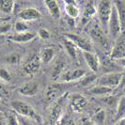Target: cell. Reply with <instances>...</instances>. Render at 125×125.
Segmentation results:
<instances>
[{
	"instance_id": "6da1fadb",
	"label": "cell",
	"mask_w": 125,
	"mask_h": 125,
	"mask_svg": "<svg viewBox=\"0 0 125 125\" xmlns=\"http://www.w3.org/2000/svg\"><path fill=\"white\" fill-rule=\"evenodd\" d=\"M11 107L15 112L23 118L35 120V121H41V118L37 114V112L34 110V108L25 102L13 101L11 103Z\"/></svg>"
},
{
	"instance_id": "7a4b0ae2",
	"label": "cell",
	"mask_w": 125,
	"mask_h": 125,
	"mask_svg": "<svg viewBox=\"0 0 125 125\" xmlns=\"http://www.w3.org/2000/svg\"><path fill=\"white\" fill-rule=\"evenodd\" d=\"M113 9V2L109 0H102L98 3L97 6V14L98 19L102 26L107 27L108 22L110 19V15L112 12Z\"/></svg>"
},
{
	"instance_id": "3957f363",
	"label": "cell",
	"mask_w": 125,
	"mask_h": 125,
	"mask_svg": "<svg viewBox=\"0 0 125 125\" xmlns=\"http://www.w3.org/2000/svg\"><path fill=\"white\" fill-rule=\"evenodd\" d=\"M107 27H108V30H109V34L114 39H118L121 35L122 25H121V22H120V19H119L117 8L114 5V3H113L112 12L110 15V19H109Z\"/></svg>"
},
{
	"instance_id": "277c9868",
	"label": "cell",
	"mask_w": 125,
	"mask_h": 125,
	"mask_svg": "<svg viewBox=\"0 0 125 125\" xmlns=\"http://www.w3.org/2000/svg\"><path fill=\"white\" fill-rule=\"evenodd\" d=\"M120 78H121V73H115V72L108 73L104 74L98 80V85L114 89L119 88Z\"/></svg>"
},
{
	"instance_id": "5b68a950",
	"label": "cell",
	"mask_w": 125,
	"mask_h": 125,
	"mask_svg": "<svg viewBox=\"0 0 125 125\" xmlns=\"http://www.w3.org/2000/svg\"><path fill=\"white\" fill-rule=\"evenodd\" d=\"M65 38L73 42L77 46V48L83 50V52H92V44L88 39L73 33H67L65 35Z\"/></svg>"
},
{
	"instance_id": "8992f818",
	"label": "cell",
	"mask_w": 125,
	"mask_h": 125,
	"mask_svg": "<svg viewBox=\"0 0 125 125\" xmlns=\"http://www.w3.org/2000/svg\"><path fill=\"white\" fill-rule=\"evenodd\" d=\"M88 33L94 41H96L97 42L102 44L103 46L107 45V40L105 38V35H104V28L98 22H94L90 25Z\"/></svg>"
},
{
	"instance_id": "52a82bcc",
	"label": "cell",
	"mask_w": 125,
	"mask_h": 125,
	"mask_svg": "<svg viewBox=\"0 0 125 125\" xmlns=\"http://www.w3.org/2000/svg\"><path fill=\"white\" fill-rule=\"evenodd\" d=\"M110 58L113 60H119L121 58H125V36H119L114 47L111 50Z\"/></svg>"
},
{
	"instance_id": "ba28073f",
	"label": "cell",
	"mask_w": 125,
	"mask_h": 125,
	"mask_svg": "<svg viewBox=\"0 0 125 125\" xmlns=\"http://www.w3.org/2000/svg\"><path fill=\"white\" fill-rule=\"evenodd\" d=\"M63 105H64V97H59L51 108L50 116H49L51 125H56L58 119L63 115Z\"/></svg>"
},
{
	"instance_id": "9c48e42d",
	"label": "cell",
	"mask_w": 125,
	"mask_h": 125,
	"mask_svg": "<svg viewBox=\"0 0 125 125\" xmlns=\"http://www.w3.org/2000/svg\"><path fill=\"white\" fill-rule=\"evenodd\" d=\"M85 75H87L86 71L81 69H75V70H70L65 73H63L58 81L62 83H68V82H73L82 79Z\"/></svg>"
},
{
	"instance_id": "30bf717a",
	"label": "cell",
	"mask_w": 125,
	"mask_h": 125,
	"mask_svg": "<svg viewBox=\"0 0 125 125\" xmlns=\"http://www.w3.org/2000/svg\"><path fill=\"white\" fill-rule=\"evenodd\" d=\"M83 56L88 68L91 70V72L93 73H98L101 67V62L98 56L92 52H83Z\"/></svg>"
},
{
	"instance_id": "8fae6325",
	"label": "cell",
	"mask_w": 125,
	"mask_h": 125,
	"mask_svg": "<svg viewBox=\"0 0 125 125\" xmlns=\"http://www.w3.org/2000/svg\"><path fill=\"white\" fill-rule=\"evenodd\" d=\"M88 105L87 99L81 94H73L71 98V106L73 111L76 113H81L85 110Z\"/></svg>"
},
{
	"instance_id": "7c38bea8",
	"label": "cell",
	"mask_w": 125,
	"mask_h": 125,
	"mask_svg": "<svg viewBox=\"0 0 125 125\" xmlns=\"http://www.w3.org/2000/svg\"><path fill=\"white\" fill-rule=\"evenodd\" d=\"M42 17L41 12L36 10V9H32V8H27L22 10L18 14V18L20 21L23 22H30V21H35Z\"/></svg>"
},
{
	"instance_id": "4fadbf2b",
	"label": "cell",
	"mask_w": 125,
	"mask_h": 125,
	"mask_svg": "<svg viewBox=\"0 0 125 125\" xmlns=\"http://www.w3.org/2000/svg\"><path fill=\"white\" fill-rule=\"evenodd\" d=\"M39 90V84L36 81H28L25 82L24 85H22L19 88V93L24 96H34L38 93Z\"/></svg>"
},
{
	"instance_id": "5bb4252c",
	"label": "cell",
	"mask_w": 125,
	"mask_h": 125,
	"mask_svg": "<svg viewBox=\"0 0 125 125\" xmlns=\"http://www.w3.org/2000/svg\"><path fill=\"white\" fill-rule=\"evenodd\" d=\"M41 64H42V61H41L40 56H34L30 58L29 61L25 63V65L24 66V70L28 74H35L40 71Z\"/></svg>"
},
{
	"instance_id": "9a60e30c",
	"label": "cell",
	"mask_w": 125,
	"mask_h": 125,
	"mask_svg": "<svg viewBox=\"0 0 125 125\" xmlns=\"http://www.w3.org/2000/svg\"><path fill=\"white\" fill-rule=\"evenodd\" d=\"M65 67V61L61 57H58L55 60L53 64V69H52V79L54 81L59 80L60 76L63 73V70Z\"/></svg>"
},
{
	"instance_id": "2e32d148",
	"label": "cell",
	"mask_w": 125,
	"mask_h": 125,
	"mask_svg": "<svg viewBox=\"0 0 125 125\" xmlns=\"http://www.w3.org/2000/svg\"><path fill=\"white\" fill-rule=\"evenodd\" d=\"M36 36V33L34 32H25V33H16L15 35H13L11 37H10V40L14 42H18V43H25L27 42L32 41Z\"/></svg>"
},
{
	"instance_id": "e0dca14e",
	"label": "cell",
	"mask_w": 125,
	"mask_h": 125,
	"mask_svg": "<svg viewBox=\"0 0 125 125\" xmlns=\"http://www.w3.org/2000/svg\"><path fill=\"white\" fill-rule=\"evenodd\" d=\"M56 55V51L52 47H44L41 50L40 53V58L41 61L44 64H49L52 62V60L54 59Z\"/></svg>"
},
{
	"instance_id": "ac0fdd59",
	"label": "cell",
	"mask_w": 125,
	"mask_h": 125,
	"mask_svg": "<svg viewBox=\"0 0 125 125\" xmlns=\"http://www.w3.org/2000/svg\"><path fill=\"white\" fill-rule=\"evenodd\" d=\"M65 11L68 14L70 18L75 19L77 18L80 14V10L78 6L76 5V3L73 1H67L65 2Z\"/></svg>"
},
{
	"instance_id": "d6986e66",
	"label": "cell",
	"mask_w": 125,
	"mask_h": 125,
	"mask_svg": "<svg viewBox=\"0 0 125 125\" xmlns=\"http://www.w3.org/2000/svg\"><path fill=\"white\" fill-rule=\"evenodd\" d=\"M45 6L47 8L48 11L51 14L52 17L54 18H59L60 16V8H59V5L58 3L55 1V0H48V1H45L44 2Z\"/></svg>"
},
{
	"instance_id": "ffe728a7",
	"label": "cell",
	"mask_w": 125,
	"mask_h": 125,
	"mask_svg": "<svg viewBox=\"0 0 125 125\" xmlns=\"http://www.w3.org/2000/svg\"><path fill=\"white\" fill-rule=\"evenodd\" d=\"M60 87L59 85H51L47 88L46 91V99L48 102H53L55 100H57L60 95Z\"/></svg>"
},
{
	"instance_id": "44dd1931",
	"label": "cell",
	"mask_w": 125,
	"mask_h": 125,
	"mask_svg": "<svg viewBox=\"0 0 125 125\" xmlns=\"http://www.w3.org/2000/svg\"><path fill=\"white\" fill-rule=\"evenodd\" d=\"M113 90L114 89H112V88L97 85V86H95L89 89V93L92 94V95H96V96H107V95L112 93Z\"/></svg>"
},
{
	"instance_id": "7402d4cb",
	"label": "cell",
	"mask_w": 125,
	"mask_h": 125,
	"mask_svg": "<svg viewBox=\"0 0 125 125\" xmlns=\"http://www.w3.org/2000/svg\"><path fill=\"white\" fill-rule=\"evenodd\" d=\"M63 44H64V47L65 49L67 50L69 56L73 58H77V56H78V48L77 46L75 45L73 42H72L71 41H69L68 39H64L63 40Z\"/></svg>"
},
{
	"instance_id": "603a6c76",
	"label": "cell",
	"mask_w": 125,
	"mask_h": 125,
	"mask_svg": "<svg viewBox=\"0 0 125 125\" xmlns=\"http://www.w3.org/2000/svg\"><path fill=\"white\" fill-rule=\"evenodd\" d=\"M15 2L12 0H0V11L5 14H10L13 11Z\"/></svg>"
},
{
	"instance_id": "cb8c5ba5",
	"label": "cell",
	"mask_w": 125,
	"mask_h": 125,
	"mask_svg": "<svg viewBox=\"0 0 125 125\" xmlns=\"http://www.w3.org/2000/svg\"><path fill=\"white\" fill-rule=\"evenodd\" d=\"M96 13H97V9H95V7L93 6L92 3H88L85 8V10H84L83 21L84 22H88Z\"/></svg>"
},
{
	"instance_id": "d4e9b609",
	"label": "cell",
	"mask_w": 125,
	"mask_h": 125,
	"mask_svg": "<svg viewBox=\"0 0 125 125\" xmlns=\"http://www.w3.org/2000/svg\"><path fill=\"white\" fill-rule=\"evenodd\" d=\"M113 3L117 8L119 19H120V22H121V25H122V28H123L125 26V2H123V1H115Z\"/></svg>"
},
{
	"instance_id": "484cf974",
	"label": "cell",
	"mask_w": 125,
	"mask_h": 125,
	"mask_svg": "<svg viewBox=\"0 0 125 125\" xmlns=\"http://www.w3.org/2000/svg\"><path fill=\"white\" fill-rule=\"evenodd\" d=\"M105 117H106V114L105 111L104 109H99L98 111H96V113L93 115L91 120L93 121L95 124L97 125H103L105 121Z\"/></svg>"
},
{
	"instance_id": "4316f807",
	"label": "cell",
	"mask_w": 125,
	"mask_h": 125,
	"mask_svg": "<svg viewBox=\"0 0 125 125\" xmlns=\"http://www.w3.org/2000/svg\"><path fill=\"white\" fill-rule=\"evenodd\" d=\"M125 115V96L121 97L117 104V111H116V119L119 120L123 118Z\"/></svg>"
},
{
	"instance_id": "83f0119b",
	"label": "cell",
	"mask_w": 125,
	"mask_h": 125,
	"mask_svg": "<svg viewBox=\"0 0 125 125\" xmlns=\"http://www.w3.org/2000/svg\"><path fill=\"white\" fill-rule=\"evenodd\" d=\"M56 125H76L75 119L69 114H63Z\"/></svg>"
},
{
	"instance_id": "f1b7e54d",
	"label": "cell",
	"mask_w": 125,
	"mask_h": 125,
	"mask_svg": "<svg viewBox=\"0 0 125 125\" xmlns=\"http://www.w3.org/2000/svg\"><path fill=\"white\" fill-rule=\"evenodd\" d=\"M96 80H97V75L95 74V73H92V74L90 75H85L81 79L80 84L83 87H88L89 85H91L92 83H94Z\"/></svg>"
},
{
	"instance_id": "f546056e",
	"label": "cell",
	"mask_w": 125,
	"mask_h": 125,
	"mask_svg": "<svg viewBox=\"0 0 125 125\" xmlns=\"http://www.w3.org/2000/svg\"><path fill=\"white\" fill-rule=\"evenodd\" d=\"M15 30L17 33H25V32H28V26L25 24V22L23 21H17L15 23Z\"/></svg>"
},
{
	"instance_id": "4dcf8cb0",
	"label": "cell",
	"mask_w": 125,
	"mask_h": 125,
	"mask_svg": "<svg viewBox=\"0 0 125 125\" xmlns=\"http://www.w3.org/2000/svg\"><path fill=\"white\" fill-rule=\"evenodd\" d=\"M11 24L9 22H0V36L5 35L10 30Z\"/></svg>"
},
{
	"instance_id": "1f68e13d",
	"label": "cell",
	"mask_w": 125,
	"mask_h": 125,
	"mask_svg": "<svg viewBox=\"0 0 125 125\" xmlns=\"http://www.w3.org/2000/svg\"><path fill=\"white\" fill-rule=\"evenodd\" d=\"M10 95V92L8 88L0 83V100H4V99H8Z\"/></svg>"
},
{
	"instance_id": "d6a6232c",
	"label": "cell",
	"mask_w": 125,
	"mask_h": 125,
	"mask_svg": "<svg viewBox=\"0 0 125 125\" xmlns=\"http://www.w3.org/2000/svg\"><path fill=\"white\" fill-rule=\"evenodd\" d=\"M0 78L5 82H10L11 80V75L10 73V72L8 70L1 68L0 69Z\"/></svg>"
},
{
	"instance_id": "836d02e7",
	"label": "cell",
	"mask_w": 125,
	"mask_h": 125,
	"mask_svg": "<svg viewBox=\"0 0 125 125\" xmlns=\"http://www.w3.org/2000/svg\"><path fill=\"white\" fill-rule=\"evenodd\" d=\"M7 125H20L18 118L15 115H9L7 117Z\"/></svg>"
},
{
	"instance_id": "e575fe53",
	"label": "cell",
	"mask_w": 125,
	"mask_h": 125,
	"mask_svg": "<svg viewBox=\"0 0 125 125\" xmlns=\"http://www.w3.org/2000/svg\"><path fill=\"white\" fill-rule=\"evenodd\" d=\"M38 35H39V37L41 38L42 40H44V41L49 40L51 37L49 31H48L47 29H44V28H41V29L39 30V32H38Z\"/></svg>"
},
{
	"instance_id": "d590c367",
	"label": "cell",
	"mask_w": 125,
	"mask_h": 125,
	"mask_svg": "<svg viewBox=\"0 0 125 125\" xmlns=\"http://www.w3.org/2000/svg\"><path fill=\"white\" fill-rule=\"evenodd\" d=\"M20 60V56L18 54H11L10 56L7 57V61L10 64H17Z\"/></svg>"
},
{
	"instance_id": "8d00e7d4",
	"label": "cell",
	"mask_w": 125,
	"mask_h": 125,
	"mask_svg": "<svg viewBox=\"0 0 125 125\" xmlns=\"http://www.w3.org/2000/svg\"><path fill=\"white\" fill-rule=\"evenodd\" d=\"M19 119V122H20V125H34L32 123V120L31 119H25V118H18Z\"/></svg>"
},
{
	"instance_id": "74e56055",
	"label": "cell",
	"mask_w": 125,
	"mask_h": 125,
	"mask_svg": "<svg viewBox=\"0 0 125 125\" xmlns=\"http://www.w3.org/2000/svg\"><path fill=\"white\" fill-rule=\"evenodd\" d=\"M119 88L125 89V71L121 73V78H120V82H119Z\"/></svg>"
},
{
	"instance_id": "f35d334b",
	"label": "cell",
	"mask_w": 125,
	"mask_h": 125,
	"mask_svg": "<svg viewBox=\"0 0 125 125\" xmlns=\"http://www.w3.org/2000/svg\"><path fill=\"white\" fill-rule=\"evenodd\" d=\"M116 62L118 63L119 66L125 68V58H121V59H119V60H116Z\"/></svg>"
},
{
	"instance_id": "ab89813d",
	"label": "cell",
	"mask_w": 125,
	"mask_h": 125,
	"mask_svg": "<svg viewBox=\"0 0 125 125\" xmlns=\"http://www.w3.org/2000/svg\"><path fill=\"white\" fill-rule=\"evenodd\" d=\"M84 125H97V124H95L91 119H85L84 120Z\"/></svg>"
},
{
	"instance_id": "60d3db41",
	"label": "cell",
	"mask_w": 125,
	"mask_h": 125,
	"mask_svg": "<svg viewBox=\"0 0 125 125\" xmlns=\"http://www.w3.org/2000/svg\"><path fill=\"white\" fill-rule=\"evenodd\" d=\"M0 125H7V119H5L3 116L0 117Z\"/></svg>"
},
{
	"instance_id": "b9f144b4",
	"label": "cell",
	"mask_w": 125,
	"mask_h": 125,
	"mask_svg": "<svg viewBox=\"0 0 125 125\" xmlns=\"http://www.w3.org/2000/svg\"><path fill=\"white\" fill-rule=\"evenodd\" d=\"M118 125H125V117L118 120Z\"/></svg>"
},
{
	"instance_id": "7bdbcfd3",
	"label": "cell",
	"mask_w": 125,
	"mask_h": 125,
	"mask_svg": "<svg viewBox=\"0 0 125 125\" xmlns=\"http://www.w3.org/2000/svg\"><path fill=\"white\" fill-rule=\"evenodd\" d=\"M3 40H4V38H3V36H0V43L3 42Z\"/></svg>"
},
{
	"instance_id": "ee69618b",
	"label": "cell",
	"mask_w": 125,
	"mask_h": 125,
	"mask_svg": "<svg viewBox=\"0 0 125 125\" xmlns=\"http://www.w3.org/2000/svg\"><path fill=\"white\" fill-rule=\"evenodd\" d=\"M0 22H3V19L2 18H0Z\"/></svg>"
}]
</instances>
